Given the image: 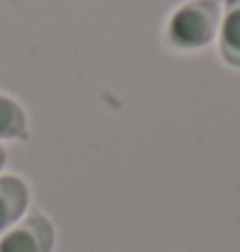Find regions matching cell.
<instances>
[{"instance_id": "8992f818", "label": "cell", "mask_w": 240, "mask_h": 252, "mask_svg": "<svg viewBox=\"0 0 240 252\" xmlns=\"http://www.w3.org/2000/svg\"><path fill=\"white\" fill-rule=\"evenodd\" d=\"M3 165H5V150L0 147V170H3Z\"/></svg>"}, {"instance_id": "7a4b0ae2", "label": "cell", "mask_w": 240, "mask_h": 252, "mask_svg": "<svg viewBox=\"0 0 240 252\" xmlns=\"http://www.w3.org/2000/svg\"><path fill=\"white\" fill-rule=\"evenodd\" d=\"M54 226L44 214L31 211L0 234V252H52Z\"/></svg>"}, {"instance_id": "277c9868", "label": "cell", "mask_w": 240, "mask_h": 252, "mask_svg": "<svg viewBox=\"0 0 240 252\" xmlns=\"http://www.w3.org/2000/svg\"><path fill=\"white\" fill-rule=\"evenodd\" d=\"M220 54L230 67H240V0H225L220 21Z\"/></svg>"}, {"instance_id": "3957f363", "label": "cell", "mask_w": 240, "mask_h": 252, "mask_svg": "<svg viewBox=\"0 0 240 252\" xmlns=\"http://www.w3.org/2000/svg\"><path fill=\"white\" fill-rule=\"evenodd\" d=\"M29 206V186L16 175L0 178V234L24 219Z\"/></svg>"}, {"instance_id": "6da1fadb", "label": "cell", "mask_w": 240, "mask_h": 252, "mask_svg": "<svg viewBox=\"0 0 240 252\" xmlns=\"http://www.w3.org/2000/svg\"><path fill=\"white\" fill-rule=\"evenodd\" d=\"M222 21V3L220 0H189L178 5L173 16L168 18V44L181 52L201 49L214 39Z\"/></svg>"}, {"instance_id": "5b68a950", "label": "cell", "mask_w": 240, "mask_h": 252, "mask_svg": "<svg viewBox=\"0 0 240 252\" xmlns=\"http://www.w3.org/2000/svg\"><path fill=\"white\" fill-rule=\"evenodd\" d=\"M29 121L13 98L0 95V139H26Z\"/></svg>"}]
</instances>
